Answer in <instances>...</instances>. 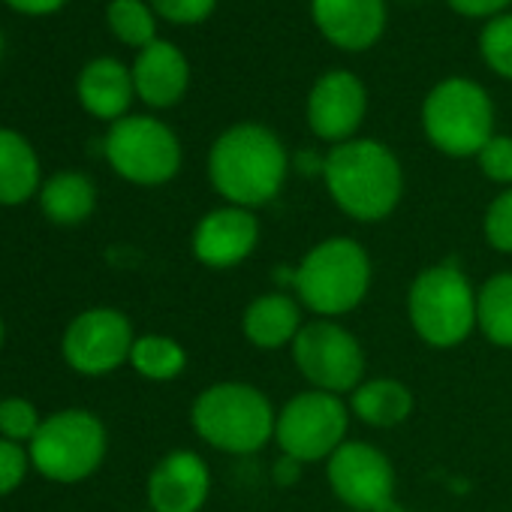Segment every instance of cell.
<instances>
[{
  "instance_id": "obj_36",
  "label": "cell",
  "mask_w": 512,
  "mask_h": 512,
  "mask_svg": "<svg viewBox=\"0 0 512 512\" xmlns=\"http://www.w3.org/2000/svg\"><path fill=\"white\" fill-rule=\"evenodd\" d=\"M0 341H4V326H0Z\"/></svg>"
},
{
  "instance_id": "obj_13",
  "label": "cell",
  "mask_w": 512,
  "mask_h": 512,
  "mask_svg": "<svg viewBox=\"0 0 512 512\" xmlns=\"http://www.w3.org/2000/svg\"><path fill=\"white\" fill-rule=\"evenodd\" d=\"M260 244V220L250 208L223 205L208 211L193 232V253L208 269H232Z\"/></svg>"
},
{
  "instance_id": "obj_35",
  "label": "cell",
  "mask_w": 512,
  "mask_h": 512,
  "mask_svg": "<svg viewBox=\"0 0 512 512\" xmlns=\"http://www.w3.org/2000/svg\"><path fill=\"white\" fill-rule=\"evenodd\" d=\"M0 52H4V34H0Z\"/></svg>"
},
{
  "instance_id": "obj_18",
  "label": "cell",
  "mask_w": 512,
  "mask_h": 512,
  "mask_svg": "<svg viewBox=\"0 0 512 512\" xmlns=\"http://www.w3.org/2000/svg\"><path fill=\"white\" fill-rule=\"evenodd\" d=\"M302 326V308L287 293H266L253 299L241 317L244 338L260 350H281L287 344L293 347Z\"/></svg>"
},
{
  "instance_id": "obj_21",
  "label": "cell",
  "mask_w": 512,
  "mask_h": 512,
  "mask_svg": "<svg viewBox=\"0 0 512 512\" xmlns=\"http://www.w3.org/2000/svg\"><path fill=\"white\" fill-rule=\"evenodd\" d=\"M40 184L34 148L13 130H0V202L19 205Z\"/></svg>"
},
{
  "instance_id": "obj_11",
  "label": "cell",
  "mask_w": 512,
  "mask_h": 512,
  "mask_svg": "<svg viewBox=\"0 0 512 512\" xmlns=\"http://www.w3.org/2000/svg\"><path fill=\"white\" fill-rule=\"evenodd\" d=\"M332 494L353 512H380L395 494V467L389 455L371 443L347 440L326 461Z\"/></svg>"
},
{
  "instance_id": "obj_33",
  "label": "cell",
  "mask_w": 512,
  "mask_h": 512,
  "mask_svg": "<svg viewBox=\"0 0 512 512\" xmlns=\"http://www.w3.org/2000/svg\"><path fill=\"white\" fill-rule=\"evenodd\" d=\"M16 10L22 13H49V10H58L64 0H7Z\"/></svg>"
},
{
  "instance_id": "obj_8",
  "label": "cell",
  "mask_w": 512,
  "mask_h": 512,
  "mask_svg": "<svg viewBox=\"0 0 512 512\" xmlns=\"http://www.w3.org/2000/svg\"><path fill=\"white\" fill-rule=\"evenodd\" d=\"M106 455V428L85 410H64L49 416L31 440L34 467L58 482H79L91 476Z\"/></svg>"
},
{
  "instance_id": "obj_24",
  "label": "cell",
  "mask_w": 512,
  "mask_h": 512,
  "mask_svg": "<svg viewBox=\"0 0 512 512\" xmlns=\"http://www.w3.org/2000/svg\"><path fill=\"white\" fill-rule=\"evenodd\" d=\"M130 362L148 380H175L187 365V353L166 335H142L130 350Z\"/></svg>"
},
{
  "instance_id": "obj_30",
  "label": "cell",
  "mask_w": 512,
  "mask_h": 512,
  "mask_svg": "<svg viewBox=\"0 0 512 512\" xmlns=\"http://www.w3.org/2000/svg\"><path fill=\"white\" fill-rule=\"evenodd\" d=\"M217 0H151V7L169 19V22H178V25H193V22H202L211 16Z\"/></svg>"
},
{
  "instance_id": "obj_29",
  "label": "cell",
  "mask_w": 512,
  "mask_h": 512,
  "mask_svg": "<svg viewBox=\"0 0 512 512\" xmlns=\"http://www.w3.org/2000/svg\"><path fill=\"white\" fill-rule=\"evenodd\" d=\"M476 157L485 178L497 184H512V136H491Z\"/></svg>"
},
{
  "instance_id": "obj_22",
  "label": "cell",
  "mask_w": 512,
  "mask_h": 512,
  "mask_svg": "<svg viewBox=\"0 0 512 512\" xmlns=\"http://www.w3.org/2000/svg\"><path fill=\"white\" fill-rule=\"evenodd\" d=\"M476 326L494 347L512 350V272H500L476 290Z\"/></svg>"
},
{
  "instance_id": "obj_19",
  "label": "cell",
  "mask_w": 512,
  "mask_h": 512,
  "mask_svg": "<svg viewBox=\"0 0 512 512\" xmlns=\"http://www.w3.org/2000/svg\"><path fill=\"white\" fill-rule=\"evenodd\" d=\"M133 73L115 58L91 61L79 76V100L97 118H121L133 100Z\"/></svg>"
},
{
  "instance_id": "obj_10",
  "label": "cell",
  "mask_w": 512,
  "mask_h": 512,
  "mask_svg": "<svg viewBox=\"0 0 512 512\" xmlns=\"http://www.w3.org/2000/svg\"><path fill=\"white\" fill-rule=\"evenodd\" d=\"M106 157L115 172L133 184H163L175 178L181 166V145L157 118L133 115L112 124L106 136Z\"/></svg>"
},
{
  "instance_id": "obj_9",
  "label": "cell",
  "mask_w": 512,
  "mask_h": 512,
  "mask_svg": "<svg viewBox=\"0 0 512 512\" xmlns=\"http://www.w3.org/2000/svg\"><path fill=\"white\" fill-rule=\"evenodd\" d=\"M293 362L320 392L344 395L365 380V350L359 338L335 320L305 323L293 341Z\"/></svg>"
},
{
  "instance_id": "obj_4",
  "label": "cell",
  "mask_w": 512,
  "mask_h": 512,
  "mask_svg": "<svg viewBox=\"0 0 512 512\" xmlns=\"http://www.w3.org/2000/svg\"><path fill=\"white\" fill-rule=\"evenodd\" d=\"M190 422L208 446L229 455H253L275 437L278 410L253 383L226 380L193 401Z\"/></svg>"
},
{
  "instance_id": "obj_37",
  "label": "cell",
  "mask_w": 512,
  "mask_h": 512,
  "mask_svg": "<svg viewBox=\"0 0 512 512\" xmlns=\"http://www.w3.org/2000/svg\"><path fill=\"white\" fill-rule=\"evenodd\" d=\"M151 512H154V509H151Z\"/></svg>"
},
{
  "instance_id": "obj_6",
  "label": "cell",
  "mask_w": 512,
  "mask_h": 512,
  "mask_svg": "<svg viewBox=\"0 0 512 512\" xmlns=\"http://www.w3.org/2000/svg\"><path fill=\"white\" fill-rule=\"evenodd\" d=\"M422 127L437 151L449 157H473L491 139L494 109L476 82L446 79L428 94L422 106Z\"/></svg>"
},
{
  "instance_id": "obj_15",
  "label": "cell",
  "mask_w": 512,
  "mask_h": 512,
  "mask_svg": "<svg viewBox=\"0 0 512 512\" xmlns=\"http://www.w3.org/2000/svg\"><path fill=\"white\" fill-rule=\"evenodd\" d=\"M211 491L208 464L190 452H169L148 479V503L154 512H199Z\"/></svg>"
},
{
  "instance_id": "obj_2",
  "label": "cell",
  "mask_w": 512,
  "mask_h": 512,
  "mask_svg": "<svg viewBox=\"0 0 512 512\" xmlns=\"http://www.w3.org/2000/svg\"><path fill=\"white\" fill-rule=\"evenodd\" d=\"M323 178L332 202L353 220L377 223L395 211L404 193L398 157L374 139H350L329 151Z\"/></svg>"
},
{
  "instance_id": "obj_1",
  "label": "cell",
  "mask_w": 512,
  "mask_h": 512,
  "mask_svg": "<svg viewBox=\"0 0 512 512\" xmlns=\"http://www.w3.org/2000/svg\"><path fill=\"white\" fill-rule=\"evenodd\" d=\"M290 157L284 142L263 124L229 127L208 154V178L214 190L241 208L272 202L287 181Z\"/></svg>"
},
{
  "instance_id": "obj_34",
  "label": "cell",
  "mask_w": 512,
  "mask_h": 512,
  "mask_svg": "<svg viewBox=\"0 0 512 512\" xmlns=\"http://www.w3.org/2000/svg\"><path fill=\"white\" fill-rule=\"evenodd\" d=\"M299 467H302L299 461H293V458H287V455H284V458L278 461V467H275V473H278L281 485H293V479L299 476Z\"/></svg>"
},
{
  "instance_id": "obj_28",
  "label": "cell",
  "mask_w": 512,
  "mask_h": 512,
  "mask_svg": "<svg viewBox=\"0 0 512 512\" xmlns=\"http://www.w3.org/2000/svg\"><path fill=\"white\" fill-rule=\"evenodd\" d=\"M485 238L494 250L512 253V187L494 196V202L485 211Z\"/></svg>"
},
{
  "instance_id": "obj_16",
  "label": "cell",
  "mask_w": 512,
  "mask_h": 512,
  "mask_svg": "<svg viewBox=\"0 0 512 512\" xmlns=\"http://www.w3.org/2000/svg\"><path fill=\"white\" fill-rule=\"evenodd\" d=\"M314 22L329 43L359 52L380 40L386 0H314Z\"/></svg>"
},
{
  "instance_id": "obj_20",
  "label": "cell",
  "mask_w": 512,
  "mask_h": 512,
  "mask_svg": "<svg viewBox=\"0 0 512 512\" xmlns=\"http://www.w3.org/2000/svg\"><path fill=\"white\" fill-rule=\"evenodd\" d=\"M350 413L371 428H395L413 413V392L395 377L362 380L350 392Z\"/></svg>"
},
{
  "instance_id": "obj_17",
  "label": "cell",
  "mask_w": 512,
  "mask_h": 512,
  "mask_svg": "<svg viewBox=\"0 0 512 512\" xmlns=\"http://www.w3.org/2000/svg\"><path fill=\"white\" fill-rule=\"evenodd\" d=\"M187 79H190V70H187L184 55L163 40H154L151 46H145L133 67L136 94L148 106H160V109L181 100V94L187 91Z\"/></svg>"
},
{
  "instance_id": "obj_23",
  "label": "cell",
  "mask_w": 512,
  "mask_h": 512,
  "mask_svg": "<svg viewBox=\"0 0 512 512\" xmlns=\"http://www.w3.org/2000/svg\"><path fill=\"white\" fill-rule=\"evenodd\" d=\"M43 211L55 220V223H82L91 211H94V184L91 178H85L82 172H58L55 178H49V184L43 187Z\"/></svg>"
},
{
  "instance_id": "obj_12",
  "label": "cell",
  "mask_w": 512,
  "mask_h": 512,
  "mask_svg": "<svg viewBox=\"0 0 512 512\" xmlns=\"http://www.w3.org/2000/svg\"><path fill=\"white\" fill-rule=\"evenodd\" d=\"M136 338L121 311L97 308L76 317L64 338V356L79 374H109L130 359Z\"/></svg>"
},
{
  "instance_id": "obj_25",
  "label": "cell",
  "mask_w": 512,
  "mask_h": 512,
  "mask_svg": "<svg viewBox=\"0 0 512 512\" xmlns=\"http://www.w3.org/2000/svg\"><path fill=\"white\" fill-rule=\"evenodd\" d=\"M109 25L130 46L145 49L154 43V16L142 0H112L109 4Z\"/></svg>"
},
{
  "instance_id": "obj_27",
  "label": "cell",
  "mask_w": 512,
  "mask_h": 512,
  "mask_svg": "<svg viewBox=\"0 0 512 512\" xmlns=\"http://www.w3.org/2000/svg\"><path fill=\"white\" fill-rule=\"evenodd\" d=\"M40 419H37V410L22 401V398H7L0 401V434L7 440L19 443V440H34V434L40 431Z\"/></svg>"
},
{
  "instance_id": "obj_7",
  "label": "cell",
  "mask_w": 512,
  "mask_h": 512,
  "mask_svg": "<svg viewBox=\"0 0 512 512\" xmlns=\"http://www.w3.org/2000/svg\"><path fill=\"white\" fill-rule=\"evenodd\" d=\"M347 428L350 407L341 401V395L308 389L278 410L275 440L287 458L311 464L329 461L332 452L347 443Z\"/></svg>"
},
{
  "instance_id": "obj_3",
  "label": "cell",
  "mask_w": 512,
  "mask_h": 512,
  "mask_svg": "<svg viewBox=\"0 0 512 512\" xmlns=\"http://www.w3.org/2000/svg\"><path fill=\"white\" fill-rule=\"evenodd\" d=\"M371 256L350 235H332L314 244L296 266L293 284L299 302L320 320L356 311L371 290Z\"/></svg>"
},
{
  "instance_id": "obj_32",
  "label": "cell",
  "mask_w": 512,
  "mask_h": 512,
  "mask_svg": "<svg viewBox=\"0 0 512 512\" xmlns=\"http://www.w3.org/2000/svg\"><path fill=\"white\" fill-rule=\"evenodd\" d=\"M512 0H449V7L461 16L479 19V16H497L500 10H506Z\"/></svg>"
},
{
  "instance_id": "obj_26",
  "label": "cell",
  "mask_w": 512,
  "mask_h": 512,
  "mask_svg": "<svg viewBox=\"0 0 512 512\" xmlns=\"http://www.w3.org/2000/svg\"><path fill=\"white\" fill-rule=\"evenodd\" d=\"M482 58L488 67L506 79H512V16H497L482 31Z\"/></svg>"
},
{
  "instance_id": "obj_14",
  "label": "cell",
  "mask_w": 512,
  "mask_h": 512,
  "mask_svg": "<svg viewBox=\"0 0 512 512\" xmlns=\"http://www.w3.org/2000/svg\"><path fill=\"white\" fill-rule=\"evenodd\" d=\"M368 109L365 85L344 70L326 73L308 97V124L326 142H350Z\"/></svg>"
},
{
  "instance_id": "obj_5",
  "label": "cell",
  "mask_w": 512,
  "mask_h": 512,
  "mask_svg": "<svg viewBox=\"0 0 512 512\" xmlns=\"http://www.w3.org/2000/svg\"><path fill=\"white\" fill-rule=\"evenodd\" d=\"M413 332L437 350H452L476 329V290L455 263L422 269L407 290Z\"/></svg>"
},
{
  "instance_id": "obj_31",
  "label": "cell",
  "mask_w": 512,
  "mask_h": 512,
  "mask_svg": "<svg viewBox=\"0 0 512 512\" xmlns=\"http://www.w3.org/2000/svg\"><path fill=\"white\" fill-rule=\"evenodd\" d=\"M28 470V458L13 440H0V494L13 491Z\"/></svg>"
}]
</instances>
